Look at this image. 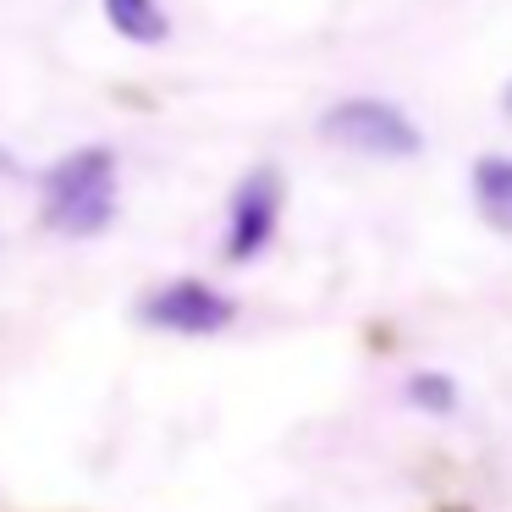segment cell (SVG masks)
I'll list each match as a JSON object with an SVG mask.
<instances>
[{
  "label": "cell",
  "instance_id": "obj_9",
  "mask_svg": "<svg viewBox=\"0 0 512 512\" xmlns=\"http://www.w3.org/2000/svg\"><path fill=\"white\" fill-rule=\"evenodd\" d=\"M501 111L512 116V83H507V89H501Z\"/></svg>",
  "mask_w": 512,
  "mask_h": 512
},
{
  "label": "cell",
  "instance_id": "obj_3",
  "mask_svg": "<svg viewBox=\"0 0 512 512\" xmlns=\"http://www.w3.org/2000/svg\"><path fill=\"white\" fill-rule=\"evenodd\" d=\"M138 320L171 336H215L237 320V303L221 298L215 287H204V281H171L138 309Z\"/></svg>",
  "mask_w": 512,
  "mask_h": 512
},
{
  "label": "cell",
  "instance_id": "obj_4",
  "mask_svg": "<svg viewBox=\"0 0 512 512\" xmlns=\"http://www.w3.org/2000/svg\"><path fill=\"white\" fill-rule=\"evenodd\" d=\"M281 221V177L270 166L248 171L243 188L232 193V221H226V259L248 265V259L265 254V243L276 237Z\"/></svg>",
  "mask_w": 512,
  "mask_h": 512
},
{
  "label": "cell",
  "instance_id": "obj_7",
  "mask_svg": "<svg viewBox=\"0 0 512 512\" xmlns=\"http://www.w3.org/2000/svg\"><path fill=\"white\" fill-rule=\"evenodd\" d=\"M408 402L424 413H452L457 408V386L446 375H413L408 380Z\"/></svg>",
  "mask_w": 512,
  "mask_h": 512
},
{
  "label": "cell",
  "instance_id": "obj_8",
  "mask_svg": "<svg viewBox=\"0 0 512 512\" xmlns=\"http://www.w3.org/2000/svg\"><path fill=\"white\" fill-rule=\"evenodd\" d=\"M0 177H23V166H17L12 149H0Z\"/></svg>",
  "mask_w": 512,
  "mask_h": 512
},
{
  "label": "cell",
  "instance_id": "obj_6",
  "mask_svg": "<svg viewBox=\"0 0 512 512\" xmlns=\"http://www.w3.org/2000/svg\"><path fill=\"white\" fill-rule=\"evenodd\" d=\"M105 17L127 45H166L171 39V17L160 0H105Z\"/></svg>",
  "mask_w": 512,
  "mask_h": 512
},
{
  "label": "cell",
  "instance_id": "obj_5",
  "mask_svg": "<svg viewBox=\"0 0 512 512\" xmlns=\"http://www.w3.org/2000/svg\"><path fill=\"white\" fill-rule=\"evenodd\" d=\"M474 204L485 226L512 237V155H485L474 166Z\"/></svg>",
  "mask_w": 512,
  "mask_h": 512
},
{
  "label": "cell",
  "instance_id": "obj_1",
  "mask_svg": "<svg viewBox=\"0 0 512 512\" xmlns=\"http://www.w3.org/2000/svg\"><path fill=\"white\" fill-rule=\"evenodd\" d=\"M45 226L61 237H100L116 221V155L100 144L72 149L45 171Z\"/></svg>",
  "mask_w": 512,
  "mask_h": 512
},
{
  "label": "cell",
  "instance_id": "obj_2",
  "mask_svg": "<svg viewBox=\"0 0 512 512\" xmlns=\"http://www.w3.org/2000/svg\"><path fill=\"white\" fill-rule=\"evenodd\" d=\"M320 138L347 155L369 160H413L424 155V133L413 127V116L391 100H342L320 116Z\"/></svg>",
  "mask_w": 512,
  "mask_h": 512
}]
</instances>
